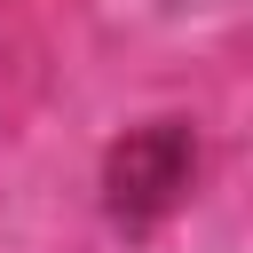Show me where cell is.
Here are the masks:
<instances>
[{
    "instance_id": "6da1fadb",
    "label": "cell",
    "mask_w": 253,
    "mask_h": 253,
    "mask_svg": "<svg viewBox=\"0 0 253 253\" xmlns=\"http://www.w3.org/2000/svg\"><path fill=\"white\" fill-rule=\"evenodd\" d=\"M190 166H198V150H190V134L182 126H142V134H126L119 150H111V213L119 221H150V213H166L182 190H190Z\"/></svg>"
}]
</instances>
